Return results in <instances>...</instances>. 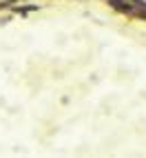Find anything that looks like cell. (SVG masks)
Listing matches in <instances>:
<instances>
[{"instance_id": "obj_2", "label": "cell", "mask_w": 146, "mask_h": 158, "mask_svg": "<svg viewBox=\"0 0 146 158\" xmlns=\"http://www.w3.org/2000/svg\"><path fill=\"white\" fill-rule=\"evenodd\" d=\"M33 9H38V7H36V5H31V7H18L16 11H18V14H29V11H33Z\"/></svg>"}, {"instance_id": "obj_1", "label": "cell", "mask_w": 146, "mask_h": 158, "mask_svg": "<svg viewBox=\"0 0 146 158\" xmlns=\"http://www.w3.org/2000/svg\"><path fill=\"white\" fill-rule=\"evenodd\" d=\"M106 2L115 9V11H122V14H129V16H135L137 14V5H133L131 0H106Z\"/></svg>"}, {"instance_id": "obj_3", "label": "cell", "mask_w": 146, "mask_h": 158, "mask_svg": "<svg viewBox=\"0 0 146 158\" xmlns=\"http://www.w3.org/2000/svg\"><path fill=\"white\" fill-rule=\"evenodd\" d=\"M131 2H135V5H137V7H144L146 2H144V0H131Z\"/></svg>"}]
</instances>
